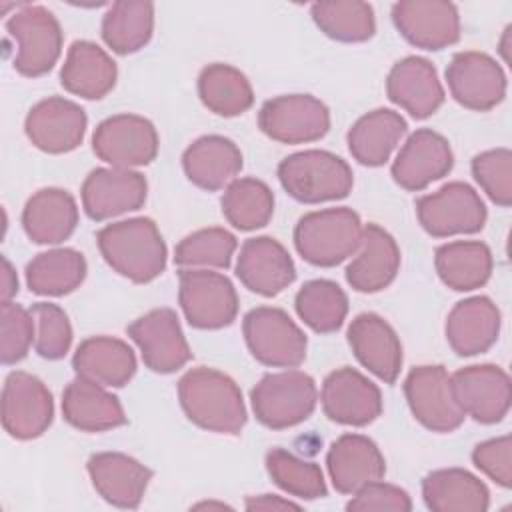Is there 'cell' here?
<instances>
[{"label":"cell","instance_id":"obj_3","mask_svg":"<svg viewBox=\"0 0 512 512\" xmlns=\"http://www.w3.org/2000/svg\"><path fill=\"white\" fill-rule=\"evenodd\" d=\"M364 226L360 216L346 206L326 208L304 214L294 228V246L298 254L322 268L336 266L354 256Z\"/></svg>","mask_w":512,"mask_h":512},{"label":"cell","instance_id":"obj_10","mask_svg":"<svg viewBox=\"0 0 512 512\" xmlns=\"http://www.w3.org/2000/svg\"><path fill=\"white\" fill-rule=\"evenodd\" d=\"M258 126L282 144L316 142L330 130V110L312 94H282L264 102Z\"/></svg>","mask_w":512,"mask_h":512},{"label":"cell","instance_id":"obj_47","mask_svg":"<svg viewBox=\"0 0 512 512\" xmlns=\"http://www.w3.org/2000/svg\"><path fill=\"white\" fill-rule=\"evenodd\" d=\"M34 344V318L30 310L8 300L0 306V358L2 364L20 362Z\"/></svg>","mask_w":512,"mask_h":512},{"label":"cell","instance_id":"obj_35","mask_svg":"<svg viewBox=\"0 0 512 512\" xmlns=\"http://www.w3.org/2000/svg\"><path fill=\"white\" fill-rule=\"evenodd\" d=\"M422 498L434 512H484L490 506L486 484L464 468H442L426 474Z\"/></svg>","mask_w":512,"mask_h":512},{"label":"cell","instance_id":"obj_45","mask_svg":"<svg viewBox=\"0 0 512 512\" xmlns=\"http://www.w3.org/2000/svg\"><path fill=\"white\" fill-rule=\"evenodd\" d=\"M34 318V350L46 360L64 358L72 346L68 314L52 302H38L30 308Z\"/></svg>","mask_w":512,"mask_h":512},{"label":"cell","instance_id":"obj_2","mask_svg":"<svg viewBox=\"0 0 512 512\" xmlns=\"http://www.w3.org/2000/svg\"><path fill=\"white\" fill-rule=\"evenodd\" d=\"M96 242L106 264L120 276L146 284L166 268V244L150 218H130L104 226Z\"/></svg>","mask_w":512,"mask_h":512},{"label":"cell","instance_id":"obj_7","mask_svg":"<svg viewBox=\"0 0 512 512\" xmlns=\"http://www.w3.org/2000/svg\"><path fill=\"white\" fill-rule=\"evenodd\" d=\"M6 32L16 42L14 68L28 78L52 70L62 52V28L44 6L24 4L6 20Z\"/></svg>","mask_w":512,"mask_h":512},{"label":"cell","instance_id":"obj_43","mask_svg":"<svg viewBox=\"0 0 512 512\" xmlns=\"http://www.w3.org/2000/svg\"><path fill=\"white\" fill-rule=\"evenodd\" d=\"M238 248L236 236L226 228H202L182 238L174 250V262L180 270H226Z\"/></svg>","mask_w":512,"mask_h":512},{"label":"cell","instance_id":"obj_31","mask_svg":"<svg viewBox=\"0 0 512 512\" xmlns=\"http://www.w3.org/2000/svg\"><path fill=\"white\" fill-rule=\"evenodd\" d=\"M116 62L94 42L76 40L60 70V84L86 100L104 98L116 84Z\"/></svg>","mask_w":512,"mask_h":512},{"label":"cell","instance_id":"obj_51","mask_svg":"<svg viewBox=\"0 0 512 512\" xmlns=\"http://www.w3.org/2000/svg\"><path fill=\"white\" fill-rule=\"evenodd\" d=\"M16 292H18L16 272H14L12 264L8 262V258H2V276H0V298H2V302L12 300V296H16Z\"/></svg>","mask_w":512,"mask_h":512},{"label":"cell","instance_id":"obj_37","mask_svg":"<svg viewBox=\"0 0 512 512\" xmlns=\"http://www.w3.org/2000/svg\"><path fill=\"white\" fill-rule=\"evenodd\" d=\"M86 278V260L78 250L54 248L40 252L26 266V284L38 296H64Z\"/></svg>","mask_w":512,"mask_h":512},{"label":"cell","instance_id":"obj_49","mask_svg":"<svg viewBox=\"0 0 512 512\" xmlns=\"http://www.w3.org/2000/svg\"><path fill=\"white\" fill-rule=\"evenodd\" d=\"M472 462L490 480H494L502 488H510L512 484L510 436H498V438H490L486 442L476 444V448L472 450Z\"/></svg>","mask_w":512,"mask_h":512},{"label":"cell","instance_id":"obj_4","mask_svg":"<svg viewBox=\"0 0 512 512\" xmlns=\"http://www.w3.org/2000/svg\"><path fill=\"white\" fill-rule=\"evenodd\" d=\"M278 180L288 196L304 204L340 200L350 194L354 176L350 166L326 150H304L278 164Z\"/></svg>","mask_w":512,"mask_h":512},{"label":"cell","instance_id":"obj_27","mask_svg":"<svg viewBox=\"0 0 512 512\" xmlns=\"http://www.w3.org/2000/svg\"><path fill=\"white\" fill-rule=\"evenodd\" d=\"M332 486L340 494H354L358 488L386 474L380 448L364 434H342L326 454Z\"/></svg>","mask_w":512,"mask_h":512},{"label":"cell","instance_id":"obj_16","mask_svg":"<svg viewBox=\"0 0 512 512\" xmlns=\"http://www.w3.org/2000/svg\"><path fill=\"white\" fill-rule=\"evenodd\" d=\"M462 412L480 424H496L510 410V378L496 364H472L450 376Z\"/></svg>","mask_w":512,"mask_h":512},{"label":"cell","instance_id":"obj_39","mask_svg":"<svg viewBox=\"0 0 512 512\" xmlns=\"http://www.w3.org/2000/svg\"><path fill=\"white\" fill-rule=\"evenodd\" d=\"M202 104L224 118L244 114L254 104V90L248 78L230 64H208L198 76Z\"/></svg>","mask_w":512,"mask_h":512},{"label":"cell","instance_id":"obj_9","mask_svg":"<svg viewBox=\"0 0 512 512\" xmlns=\"http://www.w3.org/2000/svg\"><path fill=\"white\" fill-rule=\"evenodd\" d=\"M178 300L188 324L200 330L230 326L238 314L234 284L214 270H180Z\"/></svg>","mask_w":512,"mask_h":512},{"label":"cell","instance_id":"obj_22","mask_svg":"<svg viewBox=\"0 0 512 512\" xmlns=\"http://www.w3.org/2000/svg\"><path fill=\"white\" fill-rule=\"evenodd\" d=\"M236 276L254 294L276 296L296 278L288 250L272 236L248 238L236 260Z\"/></svg>","mask_w":512,"mask_h":512},{"label":"cell","instance_id":"obj_42","mask_svg":"<svg viewBox=\"0 0 512 512\" xmlns=\"http://www.w3.org/2000/svg\"><path fill=\"white\" fill-rule=\"evenodd\" d=\"M316 26L332 40L354 44L366 42L376 32L374 8L368 2H316L310 6Z\"/></svg>","mask_w":512,"mask_h":512},{"label":"cell","instance_id":"obj_41","mask_svg":"<svg viewBox=\"0 0 512 512\" xmlns=\"http://www.w3.org/2000/svg\"><path fill=\"white\" fill-rule=\"evenodd\" d=\"M294 308L308 328L318 334H330L346 320L348 296L332 280H310L298 290Z\"/></svg>","mask_w":512,"mask_h":512},{"label":"cell","instance_id":"obj_21","mask_svg":"<svg viewBox=\"0 0 512 512\" xmlns=\"http://www.w3.org/2000/svg\"><path fill=\"white\" fill-rule=\"evenodd\" d=\"M452 166L454 154L450 142L430 128H420L402 144L390 172L400 188L418 192L444 178Z\"/></svg>","mask_w":512,"mask_h":512},{"label":"cell","instance_id":"obj_25","mask_svg":"<svg viewBox=\"0 0 512 512\" xmlns=\"http://www.w3.org/2000/svg\"><path fill=\"white\" fill-rule=\"evenodd\" d=\"M94 490L116 508H138L152 480V470L122 452H98L88 458Z\"/></svg>","mask_w":512,"mask_h":512},{"label":"cell","instance_id":"obj_11","mask_svg":"<svg viewBox=\"0 0 512 512\" xmlns=\"http://www.w3.org/2000/svg\"><path fill=\"white\" fill-rule=\"evenodd\" d=\"M158 132L138 114H116L102 120L92 134L94 154L114 166L134 170L150 164L158 154Z\"/></svg>","mask_w":512,"mask_h":512},{"label":"cell","instance_id":"obj_34","mask_svg":"<svg viewBox=\"0 0 512 512\" xmlns=\"http://www.w3.org/2000/svg\"><path fill=\"white\" fill-rule=\"evenodd\" d=\"M406 130L408 124L398 112L376 108L352 124L346 136L348 150L352 158L364 166H382L390 160Z\"/></svg>","mask_w":512,"mask_h":512},{"label":"cell","instance_id":"obj_23","mask_svg":"<svg viewBox=\"0 0 512 512\" xmlns=\"http://www.w3.org/2000/svg\"><path fill=\"white\" fill-rule=\"evenodd\" d=\"M386 94L390 102L416 120L432 116L444 102V88L438 80V72L434 64L422 56H406L390 68Z\"/></svg>","mask_w":512,"mask_h":512},{"label":"cell","instance_id":"obj_38","mask_svg":"<svg viewBox=\"0 0 512 512\" xmlns=\"http://www.w3.org/2000/svg\"><path fill=\"white\" fill-rule=\"evenodd\" d=\"M154 32V4L146 0L114 2L102 18V38L116 54L144 48Z\"/></svg>","mask_w":512,"mask_h":512},{"label":"cell","instance_id":"obj_13","mask_svg":"<svg viewBox=\"0 0 512 512\" xmlns=\"http://www.w3.org/2000/svg\"><path fill=\"white\" fill-rule=\"evenodd\" d=\"M54 418L46 384L28 372H10L2 388V426L16 440L42 436Z\"/></svg>","mask_w":512,"mask_h":512},{"label":"cell","instance_id":"obj_32","mask_svg":"<svg viewBox=\"0 0 512 512\" xmlns=\"http://www.w3.org/2000/svg\"><path fill=\"white\" fill-rule=\"evenodd\" d=\"M78 224V206L62 188H42L32 194L22 210L26 236L36 244H60Z\"/></svg>","mask_w":512,"mask_h":512},{"label":"cell","instance_id":"obj_15","mask_svg":"<svg viewBox=\"0 0 512 512\" xmlns=\"http://www.w3.org/2000/svg\"><path fill=\"white\" fill-rule=\"evenodd\" d=\"M128 336L138 346L144 364L158 374L180 370L190 358L180 320L170 308H156L128 326Z\"/></svg>","mask_w":512,"mask_h":512},{"label":"cell","instance_id":"obj_26","mask_svg":"<svg viewBox=\"0 0 512 512\" xmlns=\"http://www.w3.org/2000/svg\"><path fill=\"white\" fill-rule=\"evenodd\" d=\"M400 268V248L392 234L378 224H366L360 246L346 268V280L356 292L388 288Z\"/></svg>","mask_w":512,"mask_h":512},{"label":"cell","instance_id":"obj_24","mask_svg":"<svg viewBox=\"0 0 512 512\" xmlns=\"http://www.w3.org/2000/svg\"><path fill=\"white\" fill-rule=\"evenodd\" d=\"M348 344L358 362L386 384H394L402 368V344L394 328L378 314H358L348 326Z\"/></svg>","mask_w":512,"mask_h":512},{"label":"cell","instance_id":"obj_36","mask_svg":"<svg viewBox=\"0 0 512 512\" xmlns=\"http://www.w3.org/2000/svg\"><path fill=\"white\" fill-rule=\"evenodd\" d=\"M434 266L448 288L456 292H470L488 282L494 260L484 242L454 240L436 248Z\"/></svg>","mask_w":512,"mask_h":512},{"label":"cell","instance_id":"obj_20","mask_svg":"<svg viewBox=\"0 0 512 512\" xmlns=\"http://www.w3.org/2000/svg\"><path fill=\"white\" fill-rule=\"evenodd\" d=\"M86 124L88 118L80 104L62 96H50L30 108L24 132L38 150L64 154L82 144Z\"/></svg>","mask_w":512,"mask_h":512},{"label":"cell","instance_id":"obj_44","mask_svg":"<svg viewBox=\"0 0 512 512\" xmlns=\"http://www.w3.org/2000/svg\"><path fill=\"white\" fill-rule=\"evenodd\" d=\"M266 470L270 478L294 498L316 500L328 494L320 466L302 460L284 448H272L266 454Z\"/></svg>","mask_w":512,"mask_h":512},{"label":"cell","instance_id":"obj_50","mask_svg":"<svg viewBox=\"0 0 512 512\" xmlns=\"http://www.w3.org/2000/svg\"><path fill=\"white\" fill-rule=\"evenodd\" d=\"M298 510L300 506L288 498L276 494H260L246 498V510Z\"/></svg>","mask_w":512,"mask_h":512},{"label":"cell","instance_id":"obj_8","mask_svg":"<svg viewBox=\"0 0 512 512\" xmlns=\"http://www.w3.org/2000/svg\"><path fill=\"white\" fill-rule=\"evenodd\" d=\"M420 226L434 238L474 234L486 224L488 212L480 194L466 182H448L416 200Z\"/></svg>","mask_w":512,"mask_h":512},{"label":"cell","instance_id":"obj_1","mask_svg":"<svg viewBox=\"0 0 512 512\" xmlns=\"http://www.w3.org/2000/svg\"><path fill=\"white\" fill-rule=\"evenodd\" d=\"M178 400L190 422L218 434H240L246 406L238 384L208 366L188 370L178 382Z\"/></svg>","mask_w":512,"mask_h":512},{"label":"cell","instance_id":"obj_14","mask_svg":"<svg viewBox=\"0 0 512 512\" xmlns=\"http://www.w3.org/2000/svg\"><path fill=\"white\" fill-rule=\"evenodd\" d=\"M446 82L452 98L474 112L496 108L506 96V74L488 54L466 50L452 56L446 68Z\"/></svg>","mask_w":512,"mask_h":512},{"label":"cell","instance_id":"obj_48","mask_svg":"<svg viewBox=\"0 0 512 512\" xmlns=\"http://www.w3.org/2000/svg\"><path fill=\"white\" fill-rule=\"evenodd\" d=\"M346 510L370 512V510H392V512H408L412 510V500L406 490L400 486L388 484L380 480H372L358 488L346 504Z\"/></svg>","mask_w":512,"mask_h":512},{"label":"cell","instance_id":"obj_29","mask_svg":"<svg viewBox=\"0 0 512 512\" xmlns=\"http://www.w3.org/2000/svg\"><path fill=\"white\" fill-rule=\"evenodd\" d=\"M64 420L82 432H106L126 424L120 400L106 386L76 376L62 392Z\"/></svg>","mask_w":512,"mask_h":512},{"label":"cell","instance_id":"obj_28","mask_svg":"<svg viewBox=\"0 0 512 512\" xmlns=\"http://www.w3.org/2000/svg\"><path fill=\"white\" fill-rule=\"evenodd\" d=\"M500 310L486 296L454 304L446 318V340L458 356H476L494 346L500 334Z\"/></svg>","mask_w":512,"mask_h":512},{"label":"cell","instance_id":"obj_5","mask_svg":"<svg viewBox=\"0 0 512 512\" xmlns=\"http://www.w3.org/2000/svg\"><path fill=\"white\" fill-rule=\"evenodd\" d=\"M250 402L260 424L284 430L304 422L314 412L318 388L310 374L288 368L262 376L250 392Z\"/></svg>","mask_w":512,"mask_h":512},{"label":"cell","instance_id":"obj_46","mask_svg":"<svg viewBox=\"0 0 512 512\" xmlns=\"http://www.w3.org/2000/svg\"><path fill=\"white\" fill-rule=\"evenodd\" d=\"M472 176L486 196L508 208L512 204V152L508 148H494L472 158Z\"/></svg>","mask_w":512,"mask_h":512},{"label":"cell","instance_id":"obj_18","mask_svg":"<svg viewBox=\"0 0 512 512\" xmlns=\"http://www.w3.org/2000/svg\"><path fill=\"white\" fill-rule=\"evenodd\" d=\"M80 194L88 218L102 222L142 208L148 194V182L136 170L114 166L96 168L86 176Z\"/></svg>","mask_w":512,"mask_h":512},{"label":"cell","instance_id":"obj_52","mask_svg":"<svg viewBox=\"0 0 512 512\" xmlns=\"http://www.w3.org/2000/svg\"><path fill=\"white\" fill-rule=\"evenodd\" d=\"M194 508H228L226 504H218V502H204V504H196Z\"/></svg>","mask_w":512,"mask_h":512},{"label":"cell","instance_id":"obj_19","mask_svg":"<svg viewBox=\"0 0 512 512\" xmlns=\"http://www.w3.org/2000/svg\"><path fill=\"white\" fill-rule=\"evenodd\" d=\"M396 30L416 48L442 50L460 38V16L452 2L400 0L392 6Z\"/></svg>","mask_w":512,"mask_h":512},{"label":"cell","instance_id":"obj_17","mask_svg":"<svg viewBox=\"0 0 512 512\" xmlns=\"http://www.w3.org/2000/svg\"><path fill=\"white\" fill-rule=\"evenodd\" d=\"M320 402L324 414L344 426H366L382 414L380 388L350 366L324 378Z\"/></svg>","mask_w":512,"mask_h":512},{"label":"cell","instance_id":"obj_33","mask_svg":"<svg viewBox=\"0 0 512 512\" xmlns=\"http://www.w3.org/2000/svg\"><path fill=\"white\" fill-rule=\"evenodd\" d=\"M72 366L76 376H84L106 388H122L136 374V356L124 340L92 336L80 342Z\"/></svg>","mask_w":512,"mask_h":512},{"label":"cell","instance_id":"obj_6","mask_svg":"<svg viewBox=\"0 0 512 512\" xmlns=\"http://www.w3.org/2000/svg\"><path fill=\"white\" fill-rule=\"evenodd\" d=\"M242 332L250 354L264 366L296 368L306 358L308 340L280 308L258 306L244 316Z\"/></svg>","mask_w":512,"mask_h":512},{"label":"cell","instance_id":"obj_40","mask_svg":"<svg viewBox=\"0 0 512 512\" xmlns=\"http://www.w3.org/2000/svg\"><path fill=\"white\" fill-rule=\"evenodd\" d=\"M222 214L238 230H256L270 222L274 214V194L258 178H236L222 194Z\"/></svg>","mask_w":512,"mask_h":512},{"label":"cell","instance_id":"obj_12","mask_svg":"<svg viewBox=\"0 0 512 512\" xmlns=\"http://www.w3.org/2000/svg\"><path fill=\"white\" fill-rule=\"evenodd\" d=\"M404 394L412 416L432 432H454L466 418L454 398L450 376L440 364L412 368L404 380Z\"/></svg>","mask_w":512,"mask_h":512},{"label":"cell","instance_id":"obj_30","mask_svg":"<svg viewBox=\"0 0 512 512\" xmlns=\"http://www.w3.org/2000/svg\"><path fill=\"white\" fill-rule=\"evenodd\" d=\"M184 174L202 190L226 188L242 170L240 148L224 136L210 134L194 140L182 154Z\"/></svg>","mask_w":512,"mask_h":512}]
</instances>
